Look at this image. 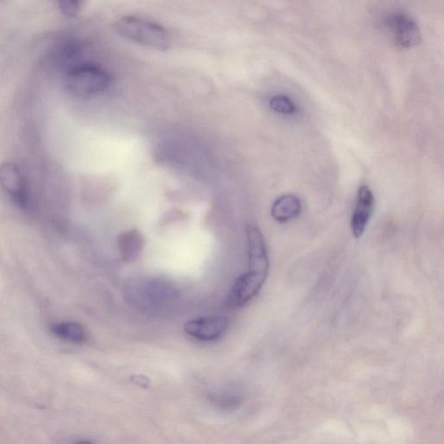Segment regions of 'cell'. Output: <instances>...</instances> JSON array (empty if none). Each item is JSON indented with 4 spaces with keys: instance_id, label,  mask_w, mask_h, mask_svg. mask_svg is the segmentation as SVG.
I'll return each instance as SVG.
<instances>
[{
    "instance_id": "obj_1",
    "label": "cell",
    "mask_w": 444,
    "mask_h": 444,
    "mask_svg": "<svg viewBox=\"0 0 444 444\" xmlns=\"http://www.w3.org/2000/svg\"><path fill=\"white\" fill-rule=\"evenodd\" d=\"M114 27L123 38L140 45L158 50H167L170 47L169 33L158 24L134 16H125L118 19Z\"/></svg>"
},
{
    "instance_id": "obj_2",
    "label": "cell",
    "mask_w": 444,
    "mask_h": 444,
    "mask_svg": "<svg viewBox=\"0 0 444 444\" xmlns=\"http://www.w3.org/2000/svg\"><path fill=\"white\" fill-rule=\"evenodd\" d=\"M66 86L75 94L90 97L109 88L111 78L105 71L92 65L71 67L66 78Z\"/></svg>"
},
{
    "instance_id": "obj_3",
    "label": "cell",
    "mask_w": 444,
    "mask_h": 444,
    "mask_svg": "<svg viewBox=\"0 0 444 444\" xmlns=\"http://www.w3.org/2000/svg\"><path fill=\"white\" fill-rule=\"evenodd\" d=\"M0 185L16 206L21 210L29 209V191L26 179L18 165L13 162H5L0 166Z\"/></svg>"
},
{
    "instance_id": "obj_4",
    "label": "cell",
    "mask_w": 444,
    "mask_h": 444,
    "mask_svg": "<svg viewBox=\"0 0 444 444\" xmlns=\"http://www.w3.org/2000/svg\"><path fill=\"white\" fill-rule=\"evenodd\" d=\"M266 279L267 276L252 273L249 271L239 276L231 288L229 296V306L239 308L247 305L262 290Z\"/></svg>"
},
{
    "instance_id": "obj_5",
    "label": "cell",
    "mask_w": 444,
    "mask_h": 444,
    "mask_svg": "<svg viewBox=\"0 0 444 444\" xmlns=\"http://www.w3.org/2000/svg\"><path fill=\"white\" fill-rule=\"evenodd\" d=\"M229 324V320L226 316H210L190 320L184 326V331L195 339L212 341L225 333Z\"/></svg>"
},
{
    "instance_id": "obj_6",
    "label": "cell",
    "mask_w": 444,
    "mask_h": 444,
    "mask_svg": "<svg viewBox=\"0 0 444 444\" xmlns=\"http://www.w3.org/2000/svg\"><path fill=\"white\" fill-rule=\"evenodd\" d=\"M375 198L369 187H359L355 209L351 219V229L355 238L362 237L373 215Z\"/></svg>"
},
{
    "instance_id": "obj_7",
    "label": "cell",
    "mask_w": 444,
    "mask_h": 444,
    "mask_svg": "<svg viewBox=\"0 0 444 444\" xmlns=\"http://www.w3.org/2000/svg\"><path fill=\"white\" fill-rule=\"evenodd\" d=\"M247 235L249 245V271L267 277L269 262L262 232L257 227L251 225L247 227Z\"/></svg>"
},
{
    "instance_id": "obj_8",
    "label": "cell",
    "mask_w": 444,
    "mask_h": 444,
    "mask_svg": "<svg viewBox=\"0 0 444 444\" xmlns=\"http://www.w3.org/2000/svg\"><path fill=\"white\" fill-rule=\"evenodd\" d=\"M390 25L393 31L396 40L400 46L410 48L418 45L421 41L418 24L409 16L396 14L390 19Z\"/></svg>"
},
{
    "instance_id": "obj_9",
    "label": "cell",
    "mask_w": 444,
    "mask_h": 444,
    "mask_svg": "<svg viewBox=\"0 0 444 444\" xmlns=\"http://www.w3.org/2000/svg\"><path fill=\"white\" fill-rule=\"evenodd\" d=\"M301 202L294 195H285L276 200L272 207L271 215L275 221L286 222L301 214Z\"/></svg>"
},
{
    "instance_id": "obj_10",
    "label": "cell",
    "mask_w": 444,
    "mask_h": 444,
    "mask_svg": "<svg viewBox=\"0 0 444 444\" xmlns=\"http://www.w3.org/2000/svg\"><path fill=\"white\" fill-rule=\"evenodd\" d=\"M118 246L123 261L134 262L141 254L143 249V235L137 229L125 232L120 235Z\"/></svg>"
},
{
    "instance_id": "obj_11",
    "label": "cell",
    "mask_w": 444,
    "mask_h": 444,
    "mask_svg": "<svg viewBox=\"0 0 444 444\" xmlns=\"http://www.w3.org/2000/svg\"><path fill=\"white\" fill-rule=\"evenodd\" d=\"M51 333L63 341L83 344L87 340V333L85 327L77 322L56 323L51 328Z\"/></svg>"
},
{
    "instance_id": "obj_12",
    "label": "cell",
    "mask_w": 444,
    "mask_h": 444,
    "mask_svg": "<svg viewBox=\"0 0 444 444\" xmlns=\"http://www.w3.org/2000/svg\"><path fill=\"white\" fill-rule=\"evenodd\" d=\"M269 106L272 110L281 114L291 115L296 111L294 102L284 95H277L272 98L269 101Z\"/></svg>"
},
{
    "instance_id": "obj_13",
    "label": "cell",
    "mask_w": 444,
    "mask_h": 444,
    "mask_svg": "<svg viewBox=\"0 0 444 444\" xmlns=\"http://www.w3.org/2000/svg\"><path fill=\"white\" fill-rule=\"evenodd\" d=\"M58 4L60 10L68 17H75L81 10V2L74 1V0H66V1H60Z\"/></svg>"
},
{
    "instance_id": "obj_14",
    "label": "cell",
    "mask_w": 444,
    "mask_h": 444,
    "mask_svg": "<svg viewBox=\"0 0 444 444\" xmlns=\"http://www.w3.org/2000/svg\"><path fill=\"white\" fill-rule=\"evenodd\" d=\"M75 444H93L89 441H80L78 443H76Z\"/></svg>"
}]
</instances>
